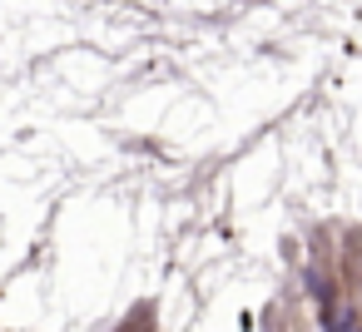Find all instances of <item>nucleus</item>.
Instances as JSON below:
<instances>
[]
</instances>
